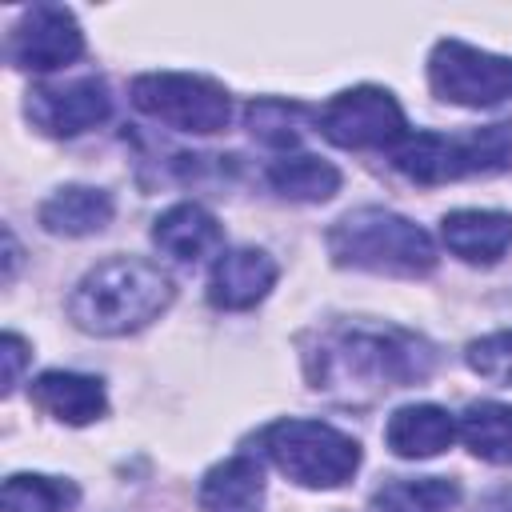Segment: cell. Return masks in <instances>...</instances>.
<instances>
[{
	"mask_svg": "<svg viewBox=\"0 0 512 512\" xmlns=\"http://www.w3.org/2000/svg\"><path fill=\"white\" fill-rule=\"evenodd\" d=\"M432 364L436 352L424 336L368 320H340L316 332L312 348L304 352L312 388L348 404H368L384 392L420 384Z\"/></svg>",
	"mask_w": 512,
	"mask_h": 512,
	"instance_id": "obj_1",
	"label": "cell"
},
{
	"mask_svg": "<svg viewBox=\"0 0 512 512\" xmlns=\"http://www.w3.org/2000/svg\"><path fill=\"white\" fill-rule=\"evenodd\" d=\"M176 288L160 264L140 256H112L84 272V280L68 296V316L76 328L92 336H128L152 324L168 304Z\"/></svg>",
	"mask_w": 512,
	"mask_h": 512,
	"instance_id": "obj_2",
	"label": "cell"
},
{
	"mask_svg": "<svg viewBox=\"0 0 512 512\" xmlns=\"http://www.w3.org/2000/svg\"><path fill=\"white\" fill-rule=\"evenodd\" d=\"M328 252L340 268H360L376 276H428L436 268L432 236L400 212L356 208L328 228Z\"/></svg>",
	"mask_w": 512,
	"mask_h": 512,
	"instance_id": "obj_3",
	"label": "cell"
},
{
	"mask_svg": "<svg viewBox=\"0 0 512 512\" xmlns=\"http://www.w3.org/2000/svg\"><path fill=\"white\" fill-rule=\"evenodd\" d=\"M392 164L412 184H448L464 176H488L512 164V124H484L472 132H408Z\"/></svg>",
	"mask_w": 512,
	"mask_h": 512,
	"instance_id": "obj_4",
	"label": "cell"
},
{
	"mask_svg": "<svg viewBox=\"0 0 512 512\" xmlns=\"http://www.w3.org/2000/svg\"><path fill=\"white\" fill-rule=\"evenodd\" d=\"M260 448L300 488H340L360 468V444L324 420H276Z\"/></svg>",
	"mask_w": 512,
	"mask_h": 512,
	"instance_id": "obj_5",
	"label": "cell"
},
{
	"mask_svg": "<svg viewBox=\"0 0 512 512\" xmlns=\"http://www.w3.org/2000/svg\"><path fill=\"white\" fill-rule=\"evenodd\" d=\"M132 104L144 116L196 136H212L228 128L232 116V100L224 84L196 72H144L132 80Z\"/></svg>",
	"mask_w": 512,
	"mask_h": 512,
	"instance_id": "obj_6",
	"label": "cell"
},
{
	"mask_svg": "<svg viewBox=\"0 0 512 512\" xmlns=\"http://www.w3.org/2000/svg\"><path fill=\"white\" fill-rule=\"evenodd\" d=\"M428 84L448 104L492 108L512 100V56H496L464 40H440L428 56Z\"/></svg>",
	"mask_w": 512,
	"mask_h": 512,
	"instance_id": "obj_7",
	"label": "cell"
},
{
	"mask_svg": "<svg viewBox=\"0 0 512 512\" xmlns=\"http://www.w3.org/2000/svg\"><path fill=\"white\" fill-rule=\"evenodd\" d=\"M316 128L336 144V148H392L408 136L404 108L396 104L392 92L376 84L344 88L336 92L320 112Z\"/></svg>",
	"mask_w": 512,
	"mask_h": 512,
	"instance_id": "obj_8",
	"label": "cell"
},
{
	"mask_svg": "<svg viewBox=\"0 0 512 512\" xmlns=\"http://www.w3.org/2000/svg\"><path fill=\"white\" fill-rule=\"evenodd\" d=\"M84 52V32L76 16L60 4H32L8 32V60L24 72H52Z\"/></svg>",
	"mask_w": 512,
	"mask_h": 512,
	"instance_id": "obj_9",
	"label": "cell"
},
{
	"mask_svg": "<svg viewBox=\"0 0 512 512\" xmlns=\"http://www.w3.org/2000/svg\"><path fill=\"white\" fill-rule=\"evenodd\" d=\"M108 112H112V96L100 76L44 84V88L28 92V120L48 136H80L96 124H104Z\"/></svg>",
	"mask_w": 512,
	"mask_h": 512,
	"instance_id": "obj_10",
	"label": "cell"
},
{
	"mask_svg": "<svg viewBox=\"0 0 512 512\" xmlns=\"http://www.w3.org/2000/svg\"><path fill=\"white\" fill-rule=\"evenodd\" d=\"M276 284V260L260 248H232L220 252L208 276V300L224 312H244L260 304Z\"/></svg>",
	"mask_w": 512,
	"mask_h": 512,
	"instance_id": "obj_11",
	"label": "cell"
},
{
	"mask_svg": "<svg viewBox=\"0 0 512 512\" xmlns=\"http://www.w3.org/2000/svg\"><path fill=\"white\" fill-rule=\"evenodd\" d=\"M28 396L40 412H48L60 424H92L108 412L104 384L96 376H84V372H60V368L40 372L32 380Z\"/></svg>",
	"mask_w": 512,
	"mask_h": 512,
	"instance_id": "obj_12",
	"label": "cell"
},
{
	"mask_svg": "<svg viewBox=\"0 0 512 512\" xmlns=\"http://www.w3.org/2000/svg\"><path fill=\"white\" fill-rule=\"evenodd\" d=\"M448 252L468 264H496L512 248V216L496 208H456L440 220Z\"/></svg>",
	"mask_w": 512,
	"mask_h": 512,
	"instance_id": "obj_13",
	"label": "cell"
},
{
	"mask_svg": "<svg viewBox=\"0 0 512 512\" xmlns=\"http://www.w3.org/2000/svg\"><path fill=\"white\" fill-rule=\"evenodd\" d=\"M152 244H156L160 252H168L172 260L192 264V260H204V256L220 252L224 228H220V220H216L208 208L184 200V204H172V208H164V212L156 216V224H152Z\"/></svg>",
	"mask_w": 512,
	"mask_h": 512,
	"instance_id": "obj_14",
	"label": "cell"
},
{
	"mask_svg": "<svg viewBox=\"0 0 512 512\" xmlns=\"http://www.w3.org/2000/svg\"><path fill=\"white\" fill-rule=\"evenodd\" d=\"M456 440V420L440 404H404L384 424V444L400 460H428L440 456Z\"/></svg>",
	"mask_w": 512,
	"mask_h": 512,
	"instance_id": "obj_15",
	"label": "cell"
},
{
	"mask_svg": "<svg viewBox=\"0 0 512 512\" xmlns=\"http://www.w3.org/2000/svg\"><path fill=\"white\" fill-rule=\"evenodd\" d=\"M112 196L92 184H64L40 204V224L52 236H92L112 224Z\"/></svg>",
	"mask_w": 512,
	"mask_h": 512,
	"instance_id": "obj_16",
	"label": "cell"
},
{
	"mask_svg": "<svg viewBox=\"0 0 512 512\" xmlns=\"http://www.w3.org/2000/svg\"><path fill=\"white\" fill-rule=\"evenodd\" d=\"M204 512H260L264 508V472L252 456H228L200 480Z\"/></svg>",
	"mask_w": 512,
	"mask_h": 512,
	"instance_id": "obj_17",
	"label": "cell"
},
{
	"mask_svg": "<svg viewBox=\"0 0 512 512\" xmlns=\"http://www.w3.org/2000/svg\"><path fill=\"white\" fill-rule=\"evenodd\" d=\"M268 184L288 200L320 204L340 192V168L312 152H284L280 160L268 164Z\"/></svg>",
	"mask_w": 512,
	"mask_h": 512,
	"instance_id": "obj_18",
	"label": "cell"
},
{
	"mask_svg": "<svg viewBox=\"0 0 512 512\" xmlns=\"http://www.w3.org/2000/svg\"><path fill=\"white\" fill-rule=\"evenodd\" d=\"M460 440L488 464H512V404L480 400L460 416Z\"/></svg>",
	"mask_w": 512,
	"mask_h": 512,
	"instance_id": "obj_19",
	"label": "cell"
},
{
	"mask_svg": "<svg viewBox=\"0 0 512 512\" xmlns=\"http://www.w3.org/2000/svg\"><path fill=\"white\" fill-rule=\"evenodd\" d=\"M460 484L448 476H416L388 480L372 492V512H456Z\"/></svg>",
	"mask_w": 512,
	"mask_h": 512,
	"instance_id": "obj_20",
	"label": "cell"
},
{
	"mask_svg": "<svg viewBox=\"0 0 512 512\" xmlns=\"http://www.w3.org/2000/svg\"><path fill=\"white\" fill-rule=\"evenodd\" d=\"M80 500L72 480L40 476V472H16L0 488V508L4 512H68Z\"/></svg>",
	"mask_w": 512,
	"mask_h": 512,
	"instance_id": "obj_21",
	"label": "cell"
},
{
	"mask_svg": "<svg viewBox=\"0 0 512 512\" xmlns=\"http://www.w3.org/2000/svg\"><path fill=\"white\" fill-rule=\"evenodd\" d=\"M248 132L268 144V148H296L300 136H304V124H308V108L304 104H292V100H252L248 112Z\"/></svg>",
	"mask_w": 512,
	"mask_h": 512,
	"instance_id": "obj_22",
	"label": "cell"
},
{
	"mask_svg": "<svg viewBox=\"0 0 512 512\" xmlns=\"http://www.w3.org/2000/svg\"><path fill=\"white\" fill-rule=\"evenodd\" d=\"M468 368L492 384H504L512 388V332H492V336H480L468 344L464 352Z\"/></svg>",
	"mask_w": 512,
	"mask_h": 512,
	"instance_id": "obj_23",
	"label": "cell"
},
{
	"mask_svg": "<svg viewBox=\"0 0 512 512\" xmlns=\"http://www.w3.org/2000/svg\"><path fill=\"white\" fill-rule=\"evenodd\" d=\"M0 360H4V396H8L16 388V380H20L24 360H28V348H24V340L16 332H4L0 336Z\"/></svg>",
	"mask_w": 512,
	"mask_h": 512,
	"instance_id": "obj_24",
	"label": "cell"
},
{
	"mask_svg": "<svg viewBox=\"0 0 512 512\" xmlns=\"http://www.w3.org/2000/svg\"><path fill=\"white\" fill-rule=\"evenodd\" d=\"M476 512H512V484H508V488L488 492V496L480 500V508H476Z\"/></svg>",
	"mask_w": 512,
	"mask_h": 512,
	"instance_id": "obj_25",
	"label": "cell"
},
{
	"mask_svg": "<svg viewBox=\"0 0 512 512\" xmlns=\"http://www.w3.org/2000/svg\"><path fill=\"white\" fill-rule=\"evenodd\" d=\"M16 260H20V248H16V236L4 228V280H12L16 272Z\"/></svg>",
	"mask_w": 512,
	"mask_h": 512,
	"instance_id": "obj_26",
	"label": "cell"
}]
</instances>
